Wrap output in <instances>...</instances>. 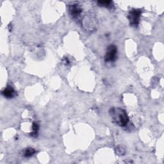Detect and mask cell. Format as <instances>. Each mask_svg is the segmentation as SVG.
<instances>
[{"label": "cell", "mask_w": 164, "mask_h": 164, "mask_svg": "<svg viewBox=\"0 0 164 164\" xmlns=\"http://www.w3.org/2000/svg\"><path fill=\"white\" fill-rule=\"evenodd\" d=\"M33 132L31 133V136L33 137H36L38 135V131L39 130V124L37 122H34L32 124Z\"/></svg>", "instance_id": "7"}, {"label": "cell", "mask_w": 164, "mask_h": 164, "mask_svg": "<svg viewBox=\"0 0 164 164\" xmlns=\"http://www.w3.org/2000/svg\"><path fill=\"white\" fill-rule=\"evenodd\" d=\"M141 14L142 10L140 9H133L130 11L128 15V19L131 26L136 27L139 25Z\"/></svg>", "instance_id": "2"}, {"label": "cell", "mask_w": 164, "mask_h": 164, "mask_svg": "<svg viewBox=\"0 0 164 164\" xmlns=\"http://www.w3.org/2000/svg\"><path fill=\"white\" fill-rule=\"evenodd\" d=\"M36 153V151L35 149L32 148V147H28L25 149L23 152V156L26 158H28L34 155Z\"/></svg>", "instance_id": "6"}, {"label": "cell", "mask_w": 164, "mask_h": 164, "mask_svg": "<svg viewBox=\"0 0 164 164\" xmlns=\"http://www.w3.org/2000/svg\"><path fill=\"white\" fill-rule=\"evenodd\" d=\"M97 3L100 7H103L106 8H110L112 6V2L110 0H107V1H99Z\"/></svg>", "instance_id": "8"}, {"label": "cell", "mask_w": 164, "mask_h": 164, "mask_svg": "<svg viewBox=\"0 0 164 164\" xmlns=\"http://www.w3.org/2000/svg\"><path fill=\"white\" fill-rule=\"evenodd\" d=\"M109 113L113 122L119 126H126L129 123V117L126 112L121 108H112L109 111Z\"/></svg>", "instance_id": "1"}, {"label": "cell", "mask_w": 164, "mask_h": 164, "mask_svg": "<svg viewBox=\"0 0 164 164\" xmlns=\"http://www.w3.org/2000/svg\"><path fill=\"white\" fill-rule=\"evenodd\" d=\"M63 62L65 64V65H69V63H70V62H69V59H68V58H67V57H65L64 59H63Z\"/></svg>", "instance_id": "10"}, {"label": "cell", "mask_w": 164, "mask_h": 164, "mask_svg": "<svg viewBox=\"0 0 164 164\" xmlns=\"http://www.w3.org/2000/svg\"><path fill=\"white\" fill-rule=\"evenodd\" d=\"M3 96L7 98V99H10V98H13L16 96V91L12 86H7L2 91Z\"/></svg>", "instance_id": "5"}, {"label": "cell", "mask_w": 164, "mask_h": 164, "mask_svg": "<svg viewBox=\"0 0 164 164\" xmlns=\"http://www.w3.org/2000/svg\"><path fill=\"white\" fill-rule=\"evenodd\" d=\"M116 151L117 155H124L126 152L125 149L121 146H119L118 147H117V148L116 149Z\"/></svg>", "instance_id": "9"}, {"label": "cell", "mask_w": 164, "mask_h": 164, "mask_svg": "<svg viewBox=\"0 0 164 164\" xmlns=\"http://www.w3.org/2000/svg\"><path fill=\"white\" fill-rule=\"evenodd\" d=\"M117 48L116 45L111 44L107 48V52L105 56L106 62H113L117 59Z\"/></svg>", "instance_id": "3"}, {"label": "cell", "mask_w": 164, "mask_h": 164, "mask_svg": "<svg viewBox=\"0 0 164 164\" xmlns=\"http://www.w3.org/2000/svg\"><path fill=\"white\" fill-rule=\"evenodd\" d=\"M69 10L71 15L73 18L78 17L82 12V9L78 4H73L71 5H69Z\"/></svg>", "instance_id": "4"}]
</instances>
